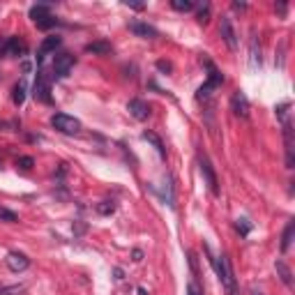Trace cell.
Listing matches in <instances>:
<instances>
[{"label": "cell", "instance_id": "21", "mask_svg": "<svg viewBox=\"0 0 295 295\" xmlns=\"http://www.w3.org/2000/svg\"><path fill=\"white\" fill-rule=\"evenodd\" d=\"M35 26L39 28V30H49V28L58 26V18L53 17V14H49V17H44V18H37V21H35Z\"/></svg>", "mask_w": 295, "mask_h": 295}, {"label": "cell", "instance_id": "36", "mask_svg": "<svg viewBox=\"0 0 295 295\" xmlns=\"http://www.w3.org/2000/svg\"><path fill=\"white\" fill-rule=\"evenodd\" d=\"M252 295H263V293H260V291H256V288H254V291H252Z\"/></svg>", "mask_w": 295, "mask_h": 295}, {"label": "cell", "instance_id": "3", "mask_svg": "<svg viewBox=\"0 0 295 295\" xmlns=\"http://www.w3.org/2000/svg\"><path fill=\"white\" fill-rule=\"evenodd\" d=\"M205 65H208L210 74H208V81H205V83L199 88V92H196V99H205V97H210V95H212V90H217V88L224 83V76H221V74L215 70V65H212L210 60H205Z\"/></svg>", "mask_w": 295, "mask_h": 295}, {"label": "cell", "instance_id": "25", "mask_svg": "<svg viewBox=\"0 0 295 295\" xmlns=\"http://www.w3.org/2000/svg\"><path fill=\"white\" fill-rule=\"evenodd\" d=\"M97 212H99V215H113V212H115L113 201H102V203H97Z\"/></svg>", "mask_w": 295, "mask_h": 295}, {"label": "cell", "instance_id": "8", "mask_svg": "<svg viewBox=\"0 0 295 295\" xmlns=\"http://www.w3.org/2000/svg\"><path fill=\"white\" fill-rule=\"evenodd\" d=\"M219 33H221V39L226 42V46L231 51H235L238 49V35H235V28L228 17H221V21H219Z\"/></svg>", "mask_w": 295, "mask_h": 295}, {"label": "cell", "instance_id": "4", "mask_svg": "<svg viewBox=\"0 0 295 295\" xmlns=\"http://www.w3.org/2000/svg\"><path fill=\"white\" fill-rule=\"evenodd\" d=\"M199 168H201V173H203V178H205V183H208L210 191H212L215 196H219L217 173H215V168H212V164H210V159L203 155V152H199Z\"/></svg>", "mask_w": 295, "mask_h": 295}, {"label": "cell", "instance_id": "27", "mask_svg": "<svg viewBox=\"0 0 295 295\" xmlns=\"http://www.w3.org/2000/svg\"><path fill=\"white\" fill-rule=\"evenodd\" d=\"M235 231H238L240 235H249L252 226L247 224V219H238V221H235Z\"/></svg>", "mask_w": 295, "mask_h": 295}, {"label": "cell", "instance_id": "10", "mask_svg": "<svg viewBox=\"0 0 295 295\" xmlns=\"http://www.w3.org/2000/svg\"><path fill=\"white\" fill-rule=\"evenodd\" d=\"M231 109H233V113L238 118H247L249 115V99H247V95H244L242 90L233 92V97H231Z\"/></svg>", "mask_w": 295, "mask_h": 295}, {"label": "cell", "instance_id": "23", "mask_svg": "<svg viewBox=\"0 0 295 295\" xmlns=\"http://www.w3.org/2000/svg\"><path fill=\"white\" fill-rule=\"evenodd\" d=\"M0 221H7V224H17V221H18V215H17V212H12V210H7V208H2V205H0Z\"/></svg>", "mask_w": 295, "mask_h": 295}, {"label": "cell", "instance_id": "16", "mask_svg": "<svg viewBox=\"0 0 295 295\" xmlns=\"http://www.w3.org/2000/svg\"><path fill=\"white\" fill-rule=\"evenodd\" d=\"M293 235H295V221H288L284 233H281V254H286L293 244Z\"/></svg>", "mask_w": 295, "mask_h": 295}, {"label": "cell", "instance_id": "33", "mask_svg": "<svg viewBox=\"0 0 295 295\" xmlns=\"http://www.w3.org/2000/svg\"><path fill=\"white\" fill-rule=\"evenodd\" d=\"M143 258V252L141 249H134V260H141Z\"/></svg>", "mask_w": 295, "mask_h": 295}, {"label": "cell", "instance_id": "24", "mask_svg": "<svg viewBox=\"0 0 295 295\" xmlns=\"http://www.w3.org/2000/svg\"><path fill=\"white\" fill-rule=\"evenodd\" d=\"M171 7L175 12H189V9H194V2L191 0H171Z\"/></svg>", "mask_w": 295, "mask_h": 295}, {"label": "cell", "instance_id": "22", "mask_svg": "<svg viewBox=\"0 0 295 295\" xmlns=\"http://www.w3.org/2000/svg\"><path fill=\"white\" fill-rule=\"evenodd\" d=\"M49 14H51V12H49V5H35V7H30V18H33V21L49 17Z\"/></svg>", "mask_w": 295, "mask_h": 295}, {"label": "cell", "instance_id": "18", "mask_svg": "<svg viewBox=\"0 0 295 295\" xmlns=\"http://www.w3.org/2000/svg\"><path fill=\"white\" fill-rule=\"evenodd\" d=\"M143 139H146L148 143H152V148H155L157 152H159V157H166V148H164L162 139L157 136L155 131H143Z\"/></svg>", "mask_w": 295, "mask_h": 295}, {"label": "cell", "instance_id": "11", "mask_svg": "<svg viewBox=\"0 0 295 295\" xmlns=\"http://www.w3.org/2000/svg\"><path fill=\"white\" fill-rule=\"evenodd\" d=\"M129 30L136 37H143V39H155V37L159 35L157 28H152L150 23H146V21H129Z\"/></svg>", "mask_w": 295, "mask_h": 295}, {"label": "cell", "instance_id": "9", "mask_svg": "<svg viewBox=\"0 0 295 295\" xmlns=\"http://www.w3.org/2000/svg\"><path fill=\"white\" fill-rule=\"evenodd\" d=\"M5 265H7L12 272H23V270L30 268V258L21 252H9L7 256H5Z\"/></svg>", "mask_w": 295, "mask_h": 295}, {"label": "cell", "instance_id": "30", "mask_svg": "<svg viewBox=\"0 0 295 295\" xmlns=\"http://www.w3.org/2000/svg\"><path fill=\"white\" fill-rule=\"evenodd\" d=\"M5 53H7V37L0 39V58H5Z\"/></svg>", "mask_w": 295, "mask_h": 295}, {"label": "cell", "instance_id": "37", "mask_svg": "<svg viewBox=\"0 0 295 295\" xmlns=\"http://www.w3.org/2000/svg\"><path fill=\"white\" fill-rule=\"evenodd\" d=\"M0 162H2V159H0Z\"/></svg>", "mask_w": 295, "mask_h": 295}, {"label": "cell", "instance_id": "5", "mask_svg": "<svg viewBox=\"0 0 295 295\" xmlns=\"http://www.w3.org/2000/svg\"><path fill=\"white\" fill-rule=\"evenodd\" d=\"M74 55H70V53H58L55 58H53V76L58 78H65L70 76V72L74 70Z\"/></svg>", "mask_w": 295, "mask_h": 295}, {"label": "cell", "instance_id": "17", "mask_svg": "<svg viewBox=\"0 0 295 295\" xmlns=\"http://www.w3.org/2000/svg\"><path fill=\"white\" fill-rule=\"evenodd\" d=\"M88 53H95V55H109L111 53V44L109 42H90L86 44Z\"/></svg>", "mask_w": 295, "mask_h": 295}, {"label": "cell", "instance_id": "13", "mask_svg": "<svg viewBox=\"0 0 295 295\" xmlns=\"http://www.w3.org/2000/svg\"><path fill=\"white\" fill-rule=\"evenodd\" d=\"M60 37H46L42 44H39V51H37V62H42L46 58V53L49 51H55L58 46H60Z\"/></svg>", "mask_w": 295, "mask_h": 295}, {"label": "cell", "instance_id": "1", "mask_svg": "<svg viewBox=\"0 0 295 295\" xmlns=\"http://www.w3.org/2000/svg\"><path fill=\"white\" fill-rule=\"evenodd\" d=\"M203 249H205V254H208V258H210V263H212V268L217 270V277H219V281H221V286L226 288V293L235 295V277H233L231 260L226 258L224 254H221V256H215V254L210 252L208 244H203Z\"/></svg>", "mask_w": 295, "mask_h": 295}, {"label": "cell", "instance_id": "38", "mask_svg": "<svg viewBox=\"0 0 295 295\" xmlns=\"http://www.w3.org/2000/svg\"><path fill=\"white\" fill-rule=\"evenodd\" d=\"M0 288H2V286H0Z\"/></svg>", "mask_w": 295, "mask_h": 295}, {"label": "cell", "instance_id": "31", "mask_svg": "<svg viewBox=\"0 0 295 295\" xmlns=\"http://www.w3.org/2000/svg\"><path fill=\"white\" fill-rule=\"evenodd\" d=\"M157 67H159L162 72H171V65H168L166 60H159V62H157Z\"/></svg>", "mask_w": 295, "mask_h": 295}, {"label": "cell", "instance_id": "32", "mask_svg": "<svg viewBox=\"0 0 295 295\" xmlns=\"http://www.w3.org/2000/svg\"><path fill=\"white\" fill-rule=\"evenodd\" d=\"M125 5H129V7H134V9H143V2H129V0H127Z\"/></svg>", "mask_w": 295, "mask_h": 295}, {"label": "cell", "instance_id": "2", "mask_svg": "<svg viewBox=\"0 0 295 295\" xmlns=\"http://www.w3.org/2000/svg\"><path fill=\"white\" fill-rule=\"evenodd\" d=\"M51 125L60 134H78L81 131V120H76L74 115H67V113H55L51 118Z\"/></svg>", "mask_w": 295, "mask_h": 295}, {"label": "cell", "instance_id": "19", "mask_svg": "<svg viewBox=\"0 0 295 295\" xmlns=\"http://www.w3.org/2000/svg\"><path fill=\"white\" fill-rule=\"evenodd\" d=\"M12 99H14V104H17V106H21V104H23V102H26V83H23V81L14 86V92H12Z\"/></svg>", "mask_w": 295, "mask_h": 295}, {"label": "cell", "instance_id": "6", "mask_svg": "<svg viewBox=\"0 0 295 295\" xmlns=\"http://www.w3.org/2000/svg\"><path fill=\"white\" fill-rule=\"evenodd\" d=\"M33 95H35L37 102H42V104H51V83H49V78L44 72H39L35 78V88H33Z\"/></svg>", "mask_w": 295, "mask_h": 295}, {"label": "cell", "instance_id": "14", "mask_svg": "<svg viewBox=\"0 0 295 295\" xmlns=\"http://www.w3.org/2000/svg\"><path fill=\"white\" fill-rule=\"evenodd\" d=\"M26 53V44L21 42L18 37H7V53L9 58H18V55H23Z\"/></svg>", "mask_w": 295, "mask_h": 295}, {"label": "cell", "instance_id": "28", "mask_svg": "<svg viewBox=\"0 0 295 295\" xmlns=\"http://www.w3.org/2000/svg\"><path fill=\"white\" fill-rule=\"evenodd\" d=\"M208 17H210V7L208 5H203L201 12H199V17H196V21H199V23H208Z\"/></svg>", "mask_w": 295, "mask_h": 295}, {"label": "cell", "instance_id": "35", "mask_svg": "<svg viewBox=\"0 0 295 295\" xmlns=\"http://www.w3.org/2000/svg\"><path fill=\"white\" fill-rule=\"evenodd\" d=\"M233 9H247V5L244 2H233Z\"/></svg>", "mask_w": 295, "mask_h": 295}, {"label": "cell", "instance_id": "15", "mask_svg": "<svg viewBox=\"0 0 295 295\" xmlns=\"http://www.w3.org/2000/svg\"><path fill=\"white\" fill-rule=\"evenodd\" d=\"M275 270H277L279 279H281L288 288L293 286V272H291V268L286 265V260H277V263H275Z\"/></svg>", "mask_w": 295, "mask_h": 295}, {"label": "cell", "instance_id": "29", "mask_svg": "<svg viewBox=\"0 0 295 295\" xmlns=\"http://www.w3.org/2000/svg\"><path fill=\"white\" fill-rule=\"evenodd\" d=\"M187 295H203V291H201L196 284H189V286H187Z\"/></svg>", "mask_w": 295, "mask_h": 295}, {"label": "cell", "instance_id": "20", "mask_svg": "<svg viewBox=\"0 0 295 295\" xmlns=\"http://www.w3.org/2000/svg\"><path fill=\"white\" fill-rule=\"evenodd\" d=\"M28 291V284H14V286H2L0 295H21Z\"/></svg>", "mask_w": 295, "mask_h": 295}, {"label": "cell", "instance_id": "7", "mask_svg": "<svg viewBox=\"0 0 295 295\" xmlns=\"http://www.w3.org/2000/svg\"><path fill=\"white\" fill-rule=\"evenodd\" d=\"M284 146H286V168L295 166V141H293V125L284 118Z\"/></svg>", "mask_w": 295, "mask_h": 295}, {"label": "cell", "instance_id": "12", "mask_svg": "<svg viewBox=\"0 0 295 295\" xmlns=\"http://www.w3.org/2000/svg\"><path fill=\"white\" fill-rule=\"evenodd\" d=\"M127 111H129L131 118H136V120H148V115H150V106L148 102L143 99H129V104H127Z\"/></svg>", "mask_w": 295, "mask_h": 295}, {"label": "cell", "instance_id": "34", "mask_svg": "<svg viewBox=\"0 0 295 295\" xmlns=\"http://www.w3.org/2000/svg\"><path fill=\"white\" fill-rule=\"evenodd\" d=\"M277 12H279V14H286V5H284V2H279V5H277Z\"/></svg>", "mask_w": 295, "mask_h": 295}, {"label": "cell", "instance_id": "26", "mask_svg": "<svg viewBox=\"0 0 295 295\" xmlns=\"http://www.w3.org/2000/svg\"><path fill=\"white\" fill-rule=\"evenodd\" d=\"M17 166H21L23 171H30V168L35 166V159H33V157H18V159H17Z\"/></svg>", "mask_w": 295, "mask_h": 295}]
</instances>
